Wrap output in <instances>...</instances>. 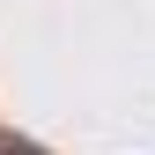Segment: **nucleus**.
I'll return each mask as SVG.
<instances>
[{
	"instance_id": "obj_1",
	"label": "nucleus",
	"mask_w": 155,
	"mask_h": 155,
	"mask_svg": "<svg viewBox=\"0 0 155 155\" xmlns=\"http://www.w3.org/2000/svg\"><path fill=\"white\" fill-rule=\"evenodd\" d=\"M0 155H45V148H30V140H0Z\"/></svg>"
}]
</instances>
